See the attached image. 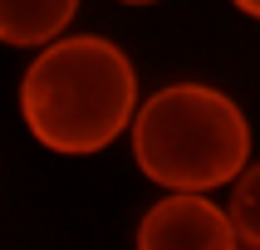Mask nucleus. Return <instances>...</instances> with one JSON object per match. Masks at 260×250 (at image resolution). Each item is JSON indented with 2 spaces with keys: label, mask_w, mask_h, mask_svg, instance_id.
Returning <instances> with one entry per match:
<instances>
[{
  "label": "nucleus",
  "mask_w": 260,
  "mask_h": 250,
  "mask_svg": "<svg viewBox=\"0 0 260 250\" xmlns=\"http://www.w3.org/2000/svg\"><path fill=\"white\" fill-rule=\"evenodd\" d=\"M138 113L133 59L103 34H64L20 79V118L59 157L103 152Z\"/></svg>",
  "instance_id": "obj_1"
},
{
  "label": "nucleus",
  "mask_w": 260,
  "mask_h": 250,
  "mask_svg": "<svg viewBox=\"0 0 260 250\" xmlns=\"http://www.w3.org/2000/svg\"><path fill=\"white\" fill-rule=\"evenodd\" d=\"M133 157L147 182L202 196L246 172V113L211 84H167L133 113Z\"/></svg>",
  "instance_id": "obj_2"
},
{
  "label": "nucleus",
  "mask_w": 260,
  "mask_h": 250,
  "mask_svg": "<svg viewBox=\"0 0 260 250\" xmlns=\"http://www.w3.org/2000/svg\"><path fill=\"white\" fill-rule=\"evenodd\" d=\"M231 216L206 196L172 191L138 221V250H236Z\"/></svg>",
  "instance_id": "obj_3"
},
{
  "label": "nucleus",
  "mask_w": 260,
  "mask_h": 250,
  "mask_svg": "<svg viewBox=\"0 0 260 250\" xmlns=\"http://www.w3.org/2000/svg\"><path fill=\"white\" fill-rule=\"evenodd\" d=\"M79 0H0V44L49 49L69 29Z\"/></svg>",
  "instance_id": "obj_4"
},
{
  "label": "nucleus",
  "mask_w": 260,
  "mask_h": 250,
  "mask_svg": "<svg viewBox=\"0 0 260 250\" xmlns=\"http://www.w3.org/2000/svg\"><path fill=\"white\" fill-rule=\"evenodd\" d=\"M231 231L241 245L260 250V162L246 167V172L236 176V191H231Z\"/></svg>",
  "instance_id": "obj_5"
},
{
  "label": "nucleus",
  "mask_w": 260,
  "mask_h": 250,
  "mask_svg": "<svg viewBox=\"0 0 260 250\" xmlns=\"http://www.w3.org/2000/svg\"><path fill=\"white\" fill-rule=\"evenodd\" d=\"M231 5H236V10H246L250 20H260V0H231Z\"/></svg>",
  "instance_id": "obj_6"
},
{
  "label": "nucleus",
  "mask_w": 260,
  "mask_h": 250,
  "mask_svg": "<svg viewBox=\"0 0 260 250\" xmlns=\"http://www.w3.org/2000/svg\"><path fill=\"white\" fill-rule=\"evenodd\" d=\"M123 5H157V0H123Z\"/></svg>",
  "instance_id": "obj_7"
}]
</instances>
